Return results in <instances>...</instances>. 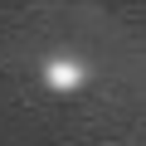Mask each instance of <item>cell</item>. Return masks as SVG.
Instances as JSON below:
<instances>
[{"label": "cell", "instance_id": "6da1fadb", "mask_svg": "<svg viewBox=\"0 0 146 146\" xmlns=\"http://www.w3.org/2000/svg\"><path fill=\"white\" fill-rule=\"evenodd\" d=\"M78 78H83V68H78V63H63V58L49 63V83H54V88L68 93V88H78Z\"/></svg>", "mask_w": 146, "mask_h": 146}]
</instances>
